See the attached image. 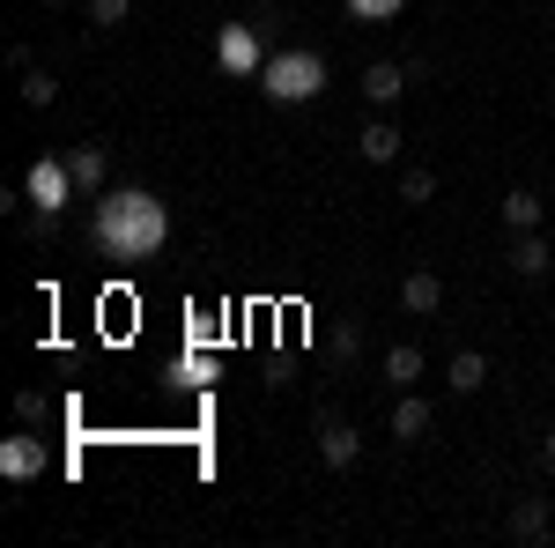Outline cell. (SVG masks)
I'll return each instance as SVG.
<instances>
[{
  "label": "cell",
  "mask_w": 555,
  "mask_h": 548,
  "mask_svg": "<svg viewBox=\"0 0 555 548\" xmlns=\"http://www.w3.org/2000/svg\"><path fill=\"white\" fill-rule=\"evenodd\" d=\"M429 422H437V408H429L415 385H408V393H392V437H400V445H423Z\"/></svg>",
  "instance_id": "6"
},
{
  "label": "cell",
  "mask_w": 555,
  "mask_h": 548,
  "mask_svg": "<svg viewBox=\"0 0 555 548\" xmlns=\"http://www.w3.org/2000/svg\"><path fill=\"white\" fill-rule=\"evenodd\" d=\"M348 15H356V23H400V8H408V0H341Z\"/></svg>",
  "instance_id": "18"
},
{
  "label": "cell",
  "mask_w": 555,
  "mask_h": 548,
  "mask_svg": "<svg viewBox=\"0 0 555 548\" xmlns=\"http://www.w3.org/2000/svg\"><path fill=\"white\" fill-rule=\"evenodd\" d=\"M89 238H96V253H112V259H149V253H164V238H171V208L149 186H112V193H96Z\"/></svg>",
  "instance_id": "1"
},
{
  "label": "cell",
  "mask_w": 555,
  "mask_h": 548,
  "mask_svg": "<svg viewBox=\"0 0 555 548\" xmlns=\"http://www.w3.org/2000/svg\"><path fill=\"white\" fill-rule=\"evenodd\" d=\"M504 526H512V541H526V548H541L555 534V511H548V497H518L512 505V519H504Z\"/></svg>",
  "instance_id": "10"
},
{
  "label": "cell",
  "mask_w": 555,
  "mask_h": 548,
  "mask_svg": "<svg viewBox=\"0 0 555 548\" xmlns=\"http://www.w3.org/2000/svg\"><path fill=\"white\" fill-rule=\"evenodd\" d=\"M215 67H222V75H237V82H259L267 44H259L253 23H222V30H215Z\"/></svg>",
  "instance_id": "4"
},
{
  "label": "cell",
  "mask_w": 555,
  "mask_h": 548,
  "mask_svg": "<svg viewBox=\"0 0 555 548\" xmlns=\"http://www.w3.org/2000/svg\"><path fill=\"white\" fill-rule=\"evenodd\" d=\"M15 422H23V430L52 422V400H44V393H15Z\"/></svg>",
  "instance_id": "21"
},
{
  "label": "cell",
  "mask_w": 555,
  "mask_h": 548,
  "mask_svg": "<svg viewBox=\"0 0 555 548\" xmlns=\"http://www.w3.org/2000/svg\"><path fill=\"white\" fill-rule=\"evenodd\" d=\"M23 193H30V208H38V215H67V201H82V186H75L67 156H38V164L23 170Z\"/></svg>",
  "instance_id": "3"
},
{
  "label": "cell",
  "mask_w": 555,
  "mask_h": 548,
  "mask_svg": "<svg viewBox=\"0 0 555 548\" xmlns=\"http://www.w3.org/2000/svg\"><path fill=\"white\" fill-rule=\"evenodd\" d=\"M44 8H67V0H44Z\"/></svg>",
  "instance_id": "23"
},
{
  "label": "cell",
  "mask_w": 555,
  "mask_h": 548,
  "mask_svg": "<svg viewBox=\"0 0 555 548\" xmlns=\"http://www.w3.org/2000/svg\"><path fill=\"white\" fill-rule=\"evenodd\" d=\"M496 215H504V230H512V238H518V230H541V193H526V186H512Z\"/></svg>",
  "instance_id": "16"
},
{
  "label": "cell",
  "mask_w": 555,
  "mask_h": 548,
  "mask_svg": "<svg viewBox=\"0 0 555 548\" xmlns=\"http://www.w3.org/2000/svg\"><path fill=\"white\" fill-rule=\"evenodd\" d=\"M408 82H415V67H400V60H371V67H363V97H371L378 112H392Z\"/></svg>",
  "instance_id": "8"
},
{
  "label": "cell",
  "mask_w": 555,
  "mask_h": 548,
  "mask_svg": "<svg viewBox=\"0 0 555 548\" xmlns=\"http://www.w3.org/2000/svg\"><path fill=\"white\" fill-rule=\"evenodd\" d=\"M319 460L334 467V474L363 460V437H356V422H334V416H319Z\"/></svg>",
  "instance_id": "7"
},
{
  "label": "cell",
  "mask_w": 555,
  "mask_h": 548,
  "mask_svg": "<svg viewBox=\"0 0 555 548\" xmlns=\"http://www.w3.org/2000/svg\"><path fill=\"white\" fill-rule=\"evenodd\" d=\"M82 8H89V23H96V30H119V23L133 15V0H82Z\"/></svg>",
  "instance_id": "19"
},
{
  "label": "cell",
  "mask_w": 555,
  "mask_h": 548,
  "mask_svg": "<svg viewBox=\"0 0 555 548\" xmlns=\"http://www.w3.org/2000/svg\"><path fill=\"white\" fill-rule=\"evenodd\" d=\"M319 89H326V52H319V44L267 52V67H259V97H267V104H311Z\"/></svg>",
  "instance_id": "2"
},
{
  "label": "cell",
  "mask_w": 555,
  "mask_h": 548,
  "mask_svg": "<svg viewBox=\"0 0 555 548\" xmlns=\"http://www.w3.org/2000/svg\"><path fill=\"white\" fill-rule=\"evenodd\" d=\"M52 97H60V82H52L44 67H30V75H23V104H30V112H44Z\"/></svg>",
  "instance_id": "20"
},
{
  "label": "cell",
  "mask_w": 555,
  "mask_h": 548,
  "mask_svg": "<svg viewBox=\"0 0 555 548\" xmlns=\"http://www.w3.org/2000/svg\"><path fill=\"white\" fill-rule=\"evenodd\" d=\"M67 170H75V186H82L89 201H96V193H104V170H112L104 141H82V149H67Z\"/></svg>",
  "instance_id": "12"
},
{
  "label": "cell",
  "mask_w": 555,
  "mask_h": 548,
  "mask_svg": "<svg viewBox=\"0 0 555 548\" xmlns=\"http://www.w3.org/2000/svg\"><path fill=\"white\" fill-rule=\"evenodd\" d=\"M356 149H363V164H400V127L392 119H371V127L356 133Z\"/></svg>",
  "instance_id": "13"
},
{
  "label": "cell",
  "mask_w": 555,
  "mask_h": 548,
  "mask_svg": "<svg viewBox=\"0 0 555 548\" xmlns=\"http://www.w3.org/2000/svg\"><path fill=\"white\" fill-rule=\"evenodd\" d=\"M437 304H444V282H437V267H408V275H400V311H408V319H429Z\"/></svg>",
  "instance_id": "9"
},
{
  "label": "cell",
  "mask_w": 555,
  "mask_h": 548,
  "mask_svg": "<svg viewBox=\"0 0 555 548\" xmlns=\"http://www.w3.org/2000/svg\"><path fill=\"white\" fill-rule=\"evenodd\" d=\"M548 267H555V245L541 238V230H518V238H512V275H518V282H541Z\"/></svg>",
  "instance_id": "11"
},
{
  "label": "cell",
  "mask_w": 555,
  "mask_h": 548,
  "mask_svg": "<svg viewBox=\"0 0 555 548\" xmlns=\"http://www.w3.org/2000/svg\"><path fill=\"white\" fill-rule=\"evenodd\" d=\"M541 467H555V430H548V437H541Z\"/></svg>",
  "instance_id": "22"
},
{
  "label": "cell",
  "mask_w": 555,
  "mask_h": 548,
  "mask_svg": "<svg viewBox=\"0 0 555 548\" xmlns=\"http://www.w3.org/2000/svg\"><path fill=\"white\" fill-rule=\"evenodd\" d=\"M444 385H452V393H481V385H489V356H481V348H460L452 371H444Z\"/></svg>",
  "instance_id": "15"
},
{
  "label": "cell",
  "mask_w": 555,
  "mask_h": 548,
  "mask_svg": "<svg viewBox=\"0 0 555 548\" xmlns=\"http://www.w3.org/2000/svg\"><path fill=\"white\" fill-rule=\"evenodd\" d=\"M400 201H408V208L437 201V170H429V164H408V170H400Z\"/></svg>",
  "instance_id": "17"
},
{
  "label": "cell",
  "mask_w": 555,
  "mask_h": 548,
  "mask_svg": "<svg viewBox=\"0 0 555 548\" xmlns=\"http://www.w3.org/2000/svg\"><path fill=\"white\" fill-rule=\"evenodd\" d=\"M0 474H8V482H38V474H44V437H38V430L0 437Z\"/></svg>",
  "instance_id": "5"
},
{
  "label": "cell",
  "mask_w": 555,
  "mask_h": 548,
  "mask_svg": "<svg viewBox=\"0 0 555 548\" xmlns=\"http://www.w3.org/2000/svg\"><path fill=\"white\" fill-rule=\"evenodd\" d=\"M385 379H392V393H408V385L423 379V348L415 341H392L385 348Z\"/></svg>",
  "instance_id": "14"
}]
</instances>
